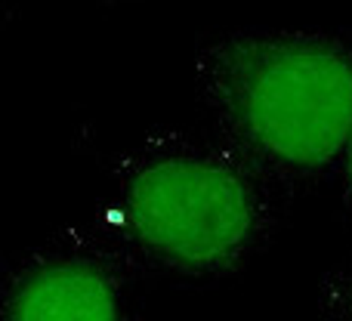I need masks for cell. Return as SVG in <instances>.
<instances>
[{
	"label": "cell",
	"mask_w": 352,
	"mask_h": 321,
	"mask_svg": "<svg viewBox=\"0 0 352 321\" xmlns=\"http://www.w3.org/2000/svg\"><path fill=\"white\" fill-rule=\"evenodd\" d=\"M102 225L136 278L217 285L278 235L287 198L229 142L155 127L111 155Z\"/></svg>",
	"instance_id": "1"
},
{
	"label": "cell",
	"mask_w": 352,
	"mask_h": 321,
	"mask_svg": "<svg viewBox=\"0 0 352 321\" xmlns=\"http://www.w3.org/2000/svg\"><path fill=\"white\" fill-rule=\"evenodd\" d=\"M192 90L217 136L285 198L334 179L352 133V34L238 28L195 47Z\"/></svg>",
	"instance_id": "2"
},
{
	"label": "cell",
	"mask_w": 352,
	"mask_h": 321,
	"mask_svg": "<svg viewBox=\"0 0 352 321\" xmlns=\"http://www.w3.org/2000/svg\"><path fill=\"white\" fill-rule=\"evenodd\" d=\"M136 281L102 219L65 225L0 272V321H130Z\"/></svg>",
	"instance_id": "3"
},
{
	"label": "cell",
	"mask_w": 352,
	"mask_h": 321,
	"mask_svg": "<svg viewBox=\"0 0 352 321\" xmlns=\"http://www.w3.org/2000/svg\"><path fill=\"white\" fill-rule=\"evenodd\" d=\"M316 306L322 321H352V254L322 275Z\"/></svg>",
	"instance_id": "4"
},
{
	"label": "cell",
	"mask_w": 352,
	"mask_h": 321,
	"mask_svg": "<svg viewBox=\"0 0 352 321\" xmlns=\"http://www.w3.org/2000/svg\"><path fill=\"white\" fill-rule=\"evenodd\" d=\"M334 186L340 192V207L343 213L352 219V133H349V142L343 148V158H340V167L334 173Z\"/></svg>",
	"instance_id": "5"
}]
</instances>
